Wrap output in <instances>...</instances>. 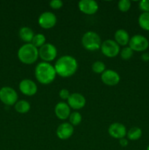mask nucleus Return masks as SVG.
<instances>
[{
	"instance_id": "nucleus-24",
	"label": "nucleus",
	"mask_w": 149,
	"mask_h": 150,
	"mask_svg": "<svg viewBox=\"0 0 149 150\" xmlns=\"http://www.w3.org/2000/svg\"><path fill=\"white\" fill-rule=\"evenodd\" d=\"M133 54H134V51L129 46L124 47L121 51H120V55H121V59L124 60L130 59L132 57Z\"/></svg>"
},
{
	"instance_id": "nucleus-2",
	"label": "nucleus",
	"mask_w": 149,
	"mask_h": 150,
	"mask_svg": "<svg viewBox=\"0 0 149 150\" xmlns=\"http://www.w3.org/2000/svg\"><path fill=\"white\" fill-rule=\"evenodd\" d=\"M34 75L38 82L42 84L48 85L55 80L56 72L53 66L51 65L50 63L42 62L36 66Z\"/></svg>"
},
{
	"instance_id": "nucleus-32",
	"label": "nucleus",
	"mask_w": 149,
	"mask_h": 150,
	"mask_svg": "<svg viewBox=\"0 0 149 150\" xmlns=\"http://www.w3.org/2000/svg\"><path fill=\"white\" fill-rule=\"evenodd\" d=\"M146 150H149V145H148V147H147V149H146Z\"/></svg>"
},
{
	"instance_id": "nucleus-22",
	"label": "nucleus",
	"mask_w": 149,
	"mask_h": 150,
	"mask_svg": "<svg viewBox=\"0 0 149 150\" xmlns=\"http://www.w3.org/2000/svg\"><path fill=\"white\" fill-rule=\"evenodd\" d=\"M45 41H46V38H45V35L43 34L38 33L34 35L33 40H32L31 43L34 45L36 48H38L42 47L43 45H45Z\"/></svg>"
},
{
	"instance_id": "nucleus-15",
	"label": "nucleus",
	"mask_w": 149,
	"mask_h": 150,
	"mask_svg": "<svg viewBox=\"0 0 149 150\" xmlns=\"http://www.w3.org/2000/svg\"><path fill=\"white\" fill-rule=\"evenodd\" d=\"M74 133V127L69 122H64L60 125L56 130V135L58 139L67 140L70 139Z\"/></svg>"
},
{
	"instance_id": "nucleus-23",
	"label": "nucleus",
	"mask_w": 149,
	"mask_h": 150,
	"mask_svg": "<svg viewBox=\"0 0 149 150\" xmlns=\"http://www.w3.org/2000/svg\"><path fill=\"white\" fill-rule=\"evenodd\" d=\"M69 120H70V123L72 125L77 126L81 122L82 115L80 114V113L77 112V111H74V112L70 114Z\"/></svg>"
},
{
	"instance_id": "nucleus-8",
	"label": "nucleus",
	"mask_w": 149,
	"mask_h": 150,
	"mask_svg": "<svg viewBox=\"0 0 149 150\" xmlns=\"http://www.w3.org/2000/svg\"><path fill=\"white\" fill-rule=\"evenodd\" d=\"M39 57L45 62L53 61L57 57V49L51 43H45L39 49Z\"/></svg>"
},
{
	"instance_id": "nucleus-18",
	"label": "nucleus",
	"mask_w": 149,
	"mask_h": 150,
	"mask_svg": "<svg viewBox=\"0 0 149 150\" xmlns=\"http://www.w3.org/2000/svg\"><path fill=\"white\" fill-rule=\"evenodd\" d=\"M18 34L20 39L26 43H31L34 36L33 30L28 26H23L20 28Z\"/></svg>"
},
{
	"instance_id": "nucleus-19",
	"label": "nucleus",
	"mask_w": 149,
	"mask_h": 150,
	"mask_svg": "<svg viewBox=\"0 0 149 150\" xmlns=\"http://www.w3.org/2000/svg\"><path fill=\"white\" fill-rule=\"evenodd\" d=\"M15 109L19 114H26L30 111L31 105L28 101L21 100H18L17 103L14 105Z\"/></svg>"
},
{
	"instance_id": "nucleus-20",
	"label": "nucleus",
	"mask_w": 149,
	"mask_h": 150,
	"mask_svg": "<svg viewBox=\"0 0 149 150\" xmlns=\"http://www.w3.org/2000/svg\"><path fill=\"white\" fill-rule=\"evenodd\" d=\"M143 132L142 130L138 127H133L128 130L127 136L128 139L131 141H137L140 139L142 136Z\"/></svg>"
},
{
	"instance_id": "nucleus-7",
	"label": "nucleus",
	"mask_w": 149,
	"mask_h": 150,
	"mask_svg": "<svg viewBox=\"0 0 149 150\" xmlns=\"http://www.w3.org/2000/svg\"><path fill=\"white\" fill-rule=\"evenodd\" d=\"M129 45L134 51L142 52L148 49L149 42L145 37L141 35H135L130 38Z\"/></svg>"
},
{
	"instance_id": "nucleus-13",
	"label": "nucleus",
	"mask_w": 149,
	"mask_h": 150,
	"mask_svg": "<svg viewBox=\"0 0 149 150\" xmlns=\"http://www.w3.org/2000/svg\"><path fill=\"white\" fill-rule=\"evenodd\" d=\"M108 133L111 137L116 139H124L127 136V128L123 124L119 122H114L110 125Z\"/></svg>"
},
{
	"instance_id": "nucleus-6",
	"label": "nucleus",
	"mask_w": 149,
	"mask_h": 150,
	"mask_svg": "<svg viewBox=\"0 0 149 150\" xmlns=\"http://www.w3.org/2000/svg\"><path fill=\"white\" fill-rule=\"evenodd\" d=\"M100 49L102 54L109 58H113L120 54L119 45L113 40H106L102 42Z\"/></svg>"
},
{
	"instance_id": "nucleus-17",
	"label": "nucleus",
	"mask_w": 149,
	"mask_h": 150,
	"mask_svg": "<svg viewBox=\"0 0 149 150\" xmlns=\"http://www.w3.org/2000/svg\"><path fill=\"white\" fill-rule=\"evenodd\" d=\"M114 38H115V41L119 45L126 46L129 42V35L125 29H118L115 32Z\"/></svg>"
},
{
	"instance_id": "nucleus-9",
	"label": "nucleus",
	"mask_w": 149,
	"mask_h": 150,
	"mask_svg": "<svg viewBox=\"0 0 149 150\" xmlns=\"http://www.w3.org/2000/svg\"><path fill=\"white\" fill-rule=\"evenodd\" d=\"M57 22V18L54 13L47 11L42 13L38 18V23L43 29H49L55 26Z\"/></svg>"
},
{
	"instance_id": "nucleus-4",
	"label": "nucleus",
	"mask_w": 149,
	"mask_h": 150,
	"mask_svg": "<svg viewBox=\"0 0 149 150\" xmlns=\"http://www.w3.org/2000/svg\"><path fill=\"white\" fill-rule=\"evenodd\" d=\"M82 45L85 49L94 51L99 49L102 45V40L96 32L89 31L86 32L82 38Z\"/></svg>"
},
{
	"instance_id": "nucleus-12",
	"label": "nucleus",
	"mask_w": 149,
	"mask_h": 150,
	"mask_svg": "<svg viewBox=\"0 0 149 150\" xmlns=\"http://www.w3.org/2000/svg\"><path fill=\"white\" fill-rule=\"evenodd\" d=\"M67 102L70 108L74 110H80L86 105V100L82 94L75 92L70 95Z\"/></svg>"
},
{
	"instance_id": "nucleus-21",
	"label": "nucleus",
	"mask_w": 149,
	"mask_h": 150,
	"mask_svg": "<svg viewBox=\"0 0 149 150\" xmlns=\"http://www.w3.org/2000/svg\"><path fill=\"white\" fill-rule=\"evenodd\" d=\"M140 27L145 31H149V13H142L138 18Z\"/></svg>"
},
{
	"instance_id": "nucleus-11",
	"label": "nucleus",
	"mask_w": 149,
	"mask_h": 150,
	"mask_svg": "<svg viewBox=\"0 0 149 150\" xmlns=\"http://www.w3.org/2000/svg\"><path fill=\"white\" fill-rule=\"evenodd\" d=\"M78 8L84 14L91 16L97 12L99 5L94 0H81L78 2Z\"/></svg>"
},
{
	"instance_id": "nucleus-25",
	"label": "nucleus",
	"mask_w": 149,
	"mask_h": 150,
	"mask_svg": "<svg viewBox=\"0 0 149 150\" xmlns=\"http://www.w3.org/2000/svg\"><path fill=\"white\" fill-rule=\"evenodd\" d=\"M91 68L93 72H94L95 73H97V74H99V73H103L105 71L106 67H105V64L104 62L101 61H96L93 63Z\"/></svg>"
},
{
	"instance_id": "nucleus-5",
	"label": "nucleus",
	"mask_w": 149,
	"mask_h": 150,
	"mask_svg": "<svg viewBox=\"0 0 149 150\" xmlns=\"http://www.w3.org/2000/svg\"><path fill=\"white\" fill-rule=\"evenodd\" d=\"M18 95L17 92L10 86H3L0 89V100L4 105L11 106L17 103Z\"/></svg>"
},
{
	"instance_id": "nucleus-26",
	"label": "nucleus",
	"mask_w": 149,
	"mask_h": 150,
	"mask_svg": "<svg viewBox=\"0 0 149 150\" xmlns=\"http://www.w3.org/2000/svg\"><path fill=\"white\" fill-rule=\"evenodd\" d=\"M118 7L121 12L126 13L131 7V1L129 0H120L118 3Z\"/></svg>"
},
{
	"instance_id": "nucleus-27",
	"label": "nucleus",
	"mask_w": 149,
	"mask_h": 150,
	"mask_svg": "<svg viewBox=\"0 0 149 150\" xmlns=\"http://www.w3.org/2000/svg\"><path fill=\"white\" fill-rule=\"evenodd\" d=\"M139 8L143 13H149V0H142L139 3Z\"/></svg>"
},
{
	"instance_id": "nucleus-1",
	"label": "nucleus",
	"mask_w": 149,
	"mask_h": 150,
	"mask_svg": "<svg viewBox=\"0 0 149 150\" xmlns=\"http://www.w3.org/2000/svg\"><path fill=\"white\" fill-rule=\"evenodd\" d=\"M77 67L78 64L76 59L69 55L60 57L54 65L56 74L63 78L72 76L77 71Z\"/></svg>"
},
{
	"instance_id": "nucleus-3",
	"label": "nucleus",
	"mask_w": 149,
	"mask_h": 150,
	"mask_svg": "<svg viewBox=\"0 0 149 150\" xmlns=\"http://www.w3.org/2000/svg\"><path fill=\"white\" fill-rule=\"evenodd\" d=\"M18 57L23 64H34L39 57V50L32 43H26L18 49Z\"/></svg>"
},
{
	"instance_id": "nucleus-29",
	"label": "nucleus",
	"mask_w": 149,
	"mask_h": 150,
	"mask_svg": "<svg viewBox=\"0 0 149 150\" xmlns=\"http://www.w3.org/2000/svg\"><path fill=\"white\" fill-rule=\"evenodd\" d=\"M70 92L68 89H62L59 92V97L62 100H68V98L70 96Z\"/></svg>"
},
{
	"instance_id": "nucleus-10",
	"label": "nucleus",
	"mask_w": 149,
	"mask_h": 150,
	"mask_svg": "<svg viewBox=\"0 0 149 150\" xmlns=\"http://www.w3.org/2000/svg\"><path fill=\"white\" fill-rule=\"evenodd\" d=\"M20 92L26 96H33L37 92V86L31 79H23L19 83Z\"/></svg>"
},
{
	"instance_id": "nucleus-14",
	"label": "nucleus",
	"mask_w": 149,
	"mask_h": 150,
	"mask_svg": "<svg viewBox=\"0 0 149 150\" xmlns=\"http://www.w3.org/2000/svg\"><path fill=\"white\" fill-rule=\"evenodd\" d=\"M101 80L108 86H115L120 81V76L112 70H105L101 75Z\"/></svg>"
},
{
	"instance_id": "nucleus-28",
	"label": "nucleus",
	"mask_w": 149,
	"mask_h": 150,
	"mask_svg": "<svg viewBox=\"0 0 149 150\" xmlns=\"http://www.w3.org/2000/svg\"><path fill=\"white\" fill-rule=\"evenodd\" d=\"M50 7L51 8L54 9V10H58V9L61 8L63 7V1L61 0H53V1H50L49 3Z\"/></svg>"
},
{
	"instance_id": "nucleus-30",
	"label": "nucleus",
	"mask_w": 149,
	"mask_h": 150,
	"mask_svg": "<svg viewBox=\"0 0 149 150\" xmlns=\"http://www.w3.org/2000/svg\"><path fill=\"white\" fill-rule=\"evenodd\" d=\"M128 144H129V142H128V141H127V139H124H124H121L119 140V144L121 145V146H123V147H126V146L128 145Z\"/></svg>"
},
{
	"instance_id": "nucleus-16",
	"label": "nucleus",
	"mask_w": 149,
	"mask_h": 150,
	"mask_svg": "<svg viewBox=\"0 0 149 150\" xmlns=\"http://www.w3.org/2000/svg\"><path fill=\"white\" fill-rule=\"evenodd\" d=\"M54 112L57 118L61 120H65L69 118L71 111L70 107L67 103L64 102H59L56 105L54 108Z\"/></svg>"
},
{
	"instance_id": "nucleus-31",
	"label": "nucleus",
	"mask_w": 149,
	"mask_h": 150,
	"mask_svg": "<svg viewBox=\"0 0 149 150\" xmlns=\"http://www.w3.org/2000/svg\"><path fill=\"white\" fill-rule=\"evenodd\" d=\"M141 59L144 62L149 61V54H148V53H144V54H143L141 56Z\"/></svg>"
}]
</instances>
